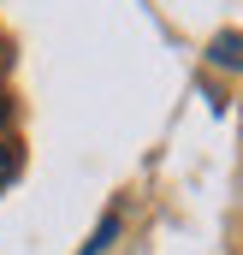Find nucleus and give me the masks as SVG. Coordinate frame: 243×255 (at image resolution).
Segmentation results:
<instances>
[{"mask_svg": "<svg viewBox=\"0 0 243 255\" xmlns=\"http://www.w3.org/2000/svg\"><path fill=\"white\" fill-rule=\"evenodd\" d=\"M208 60L226 65V71H243V36H238V30H220V36L208 42Z\"/></svg>", "mask_w": 243, "mask_h": 255, "instance_id": "nucleus-1", "label": "nucleus"}, {"mask_svg": "<svg viewBox=\"0 0 243 255\" xmlns=\"http://www.w3.org/2000/svg\"><path fill=\"white\" fill-rule=\"evenodd\" d=\"M113 238H119V214H107V220L95 226V238H89V244H83V250H77V255H101V250H107V244H113Z\"/></svg>", "mask_w": 243, "mask_h": 255, "instance_id": "nucleus-2", "label": "nucleus"}, {"mask_svg": "<svg viewBox=\"0 0 243 255\" xmlns=\"http://www.w3.org/2000/svg\"><path fill=\"white\" fill-rule=\"evenodd\" d=\"M12 166H18V160H12V148H6V142H0V184H6V178H12Z\"/></svg>", "mask_w": 243, "mask_h": 255, "instance_id": "nucleus-3", "label": "nucleus"}, {"mask_svg": "<svg viewBox=\"0 0 243 255\" xmlns=\"http://www.w3.org/2000/svg\"><path fill=\"white\" fill-rule=\"evenodd\" d=\"M6 119H12V107H6V95H0V125H6Z\"/></svg>", "mask_w": 243, "mask_h": 255, "instance_id": "nucleus-4", "label": "nucleus"}]
</instances>
